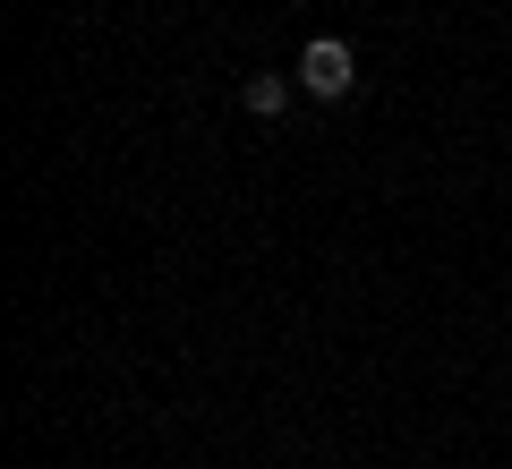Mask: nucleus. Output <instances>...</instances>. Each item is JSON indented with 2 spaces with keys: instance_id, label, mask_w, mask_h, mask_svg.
<instances>
[{
  "instance_id": "nucleus-1",
  "label": "nucleus",
  "mask_w": 512,
  "mask_h": 469,
  "mask_svg": "<svg viewBox=\"0 0 512 469\" xmlns=\"http://www.w3.org/2000/svg\"><path fill=\"white\" fill-rule=\"evenodd\" d=\"M299 86H308L316 103H342V94L359 86V60H350V43H342V35L299 43Z\"/></svg>"
},
{
  "instance_id": "nucleus-2",
  "label": "nucleus",
  "mask_w": 512,
  "mask_h": 469,
  "mask_svg": "<svg viewBox=\"0 0 512 469\" xmlns=\"http://www.w3.org/2000/svg\"><path fill=\"white\" fill-rule=\"evenodd\" d=\"M239 103H248L256 120H282V103H291V77H274V69H256L248 86H239Z\"/></svg>"
}]
</instances>
